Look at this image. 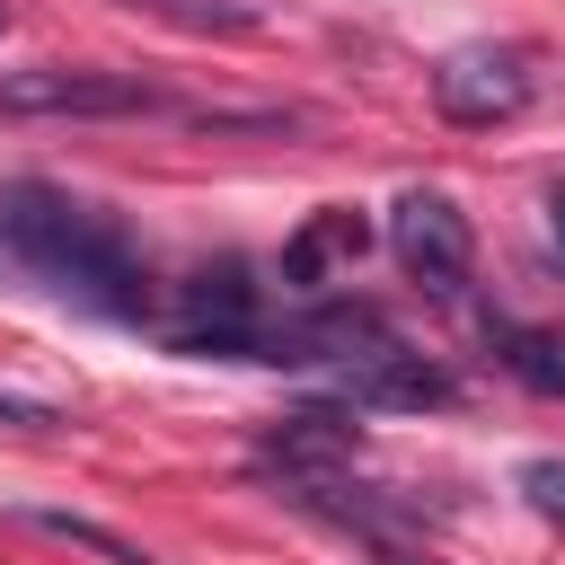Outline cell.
<instances>
[{
	"mask_svg": "<svg viewBox=\"0 0 565 565\" xmlns=\"http://www.w3.org/2000/svg\"><path fill=\"white\" fill-rule=\"evenodd\" d=\"M0 247H9L18 265H35L44 282H62V291L115 309V318H141V309H150L132 230H124L106 203H88V194L35 185V177L9 185V194H0Z\"/></svg>",
	"mask_w": 565,
	"mask_h": 565,
	"instance_id": "6da1fadb",
	"label": "cell"
},
{
	"mask_svg": "<svg viewBox=\"0 0 565 565\" xmlns=\"http://www.w3.org/2000/svg\"><path fill=\"white\" fill-rule=\"evenodd\" d=\"M168 97L141 71H97V62H35V71H0V115H35V124H106V115H159Z\"/></svg>",
	"mask_w": 565,
	"mask_h": 565,
	"instance_id": "7a4b0ae2",
	"label": "cell"
},
{
	"mask_svg": "<svg viewBox=\"0 0 565 565\" xmlns=\"http://www.w3.org/2000/svg\"><path fill=\"white\" fill-rule=\"evenodd\" d=\"M177 353H203V362H256L265 344V291L247 282V265H203L185 291H177V327H168Z\"/></svg>",
	"mask_w": 565,
	"mask_h": 565,
	"instance_id": "3957f363",
	"label": "cell"
},
{
	"mask_svg": "<svg viewBox=\"0 0 565 565\" xmlns=\"http://www.w3.org/2000/svg\"><path fill=\"white\" fill-rule=\"evenodd\" d=\"M530 97H539V62H530V44H459V53L433 62V106H441L450 124H468V132L512 124Z\"/></svg>",
	"mask_w": 565,
	"mask_h": 565,
	"instance_id": "277c9868",
	"label": "cell"
},
{
	"mask_svg": "<svg viewBox=\"0 0 565 565\" xmlns=\"http://www.w3.org/2000/svg\"><path fill=\"white\" fill-rule=\"evenodd\" d=\"M388 256L424 282V291H459L468 282V212L450 203V194H433V185H406L397 203H388Z\"/></svg>",
	"mask_w": 565,
	"mask_h": 565,
	"instance_id": "5b68a950",
	"label": "cell"
},
{
	"mask_svg": "<svg viewBox=\"0 0 565 565\" xmlns=\"http://www.w3.org/2000/svg\"><path fill=\"white\" fill-rule=\"evenodd\" d=\"M335 380H344V406H450L459 397V380L441 371V362H424V353H406L397 335L388 344H371V353H353V362H335Z\"/></svg>",
	"mask_w": 565,
	"mask_h": 565,
	"instance_id": "8992f818",
	"label": "cell"
},
{
	"mask_svg": "<svg viewBox=\"0 0 565 565\" xmlns=\"http://www.w3.org/2000/svg\"><path fill=\"white\" fill-rule=\"evenodd\" d=\"M362 256H371L362 203H318V212L282 238V282H291V291H327V282H344Z\"/></svg>",
	"mask_w": 565,
	"mask_h": 565,
	"instance_id": "52a82bcc",
	"label": "cell"
},
{
	"mask_svg": "<svg viewBox=\"0 0 565 565\" xmlns=\"http://www.w3.org/2000/svg\"><path fill=\"white\" fill-rule=\"evenodd\" d=\"M353 441H362V424H353L344 406H300V415H282V424L256 441V468H274V477H318V468H344Z\"/></svg>",
	"mask_w": 565,
	"mask_h": 565,
	"instance_id": "ba28073f",
	"label": "cell"
},
{
	"mask_svg": "<svg viewBox=\"0 0 565 565\" xmlns=\"http://www.w3.org/2000/svg\"><path fill=\"white\" fill-rule=\"evenodd\" d=\"M124 9H141L159 26H185V35H256L265 26L247 0H124Z\"/></svg>",
	"mask_w": 565,
	"mask_h": 565,
	"instance_id": "9c48e42d",
	"label": "cell"
},
{
	"mask_svg": "<svg viewBox=\"0 0 565 565\" xmlns=\"http://www.w3.org/2000/svg\"><path fill=\"white\" fill-rule=\"evenodd\" d=\"M494 344H503V362L530 380V388H547V397H565V353L547 344V335H530V327H494Z\"/></svg>",
	"mask_w": 565,
	"mask_h": 565,
	"instance_id": "30bf717a",
	"label": "cell"
},
{
	"mask_svg": "<svg viewBox=\"0 0 565 565\" xmlns=\"http://www.w3.org/2000/svg\"><path fill=\"white\" fill-rule=\"evenodd\" d=\"M18 521H26V530H53V539H71V547H97L106 565H150L141 547H124L115 530H97V521H79V512H18Z\"/></svg>",
	"mask_w": 565,
	"mask_h": 565,
	"instance_id": "8fae6325",
	"label": "cell"
},
{
	"mask_svg": "<svg viewBox=\"0 0 565 565\" xmlns=\"http://www.w3.org/2000/svg\"><path fill=\"white\" fill-rule=\"evenodd\" d=\"M521 494H530L547 521H565V459H530V468H521Z\"/></svg>",
	"mask_w": 565,
	"mask_h": 565,
	"instance_id": "7c38bea8",
	"label": "cell"
},
{
	"mask_svg": "<svg viewBox=\"0 0 565 565\" xmlns=\"http://www.w3.org/2000/svg\"><path fill=\"white\" fill-rule=\"evenodd\" d=\"M0 424H26V433H53L62 415H53V406H35V397H9V388H0Z\"/></svg>",
	"mask_w": 565,
	"mask_h": 565,
	"instance_id": "4fadbf2b",
	"label": "cell"
},
{
	"mask_svg": "<svg viewBox=\"0 0 565 565\" xmlns=\"http://www.w3.org/2000/svg\"><path fill=\"white\" fill-rule=\"evenodd\" d=\"M547 230H556V247H565V185L547 194Z\"/></svg>",
	"mask_w": 565,
	"mask_h": 565,
	"instance_id": "5bb4252c",
	"label": "cell"
},
{
	"mask_svg": "<svg viewBox=\"0 0 565 565\" xmlns=\"http://www.w3.org/2000/svg\"><path fill=\"white\" fill-rule=\"evenodd\" d=\"M0 35H9V0H0Z\"/></svg>",
	"mask_w": 565,
	"mask_h": 565,
	"instance_id": "9a60e30c",
	"label": "cell"
}]
</instances>
